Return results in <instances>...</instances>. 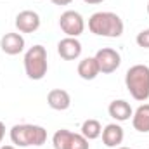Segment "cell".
Wrapping results in <instances>:
<instances>
[{"instance_id":"6da1fadb","label":"cell","mask_w":149,"mask_h":149,"mask_svg":"<svg viewBox=\"0 0 149 149\" xmlns=\"http://www.w3.org/2000/svg\"><path fill=\"white\" fill-rule=\"evenodd\" d=\"M88 30H90V33H94L97 37L120 38L123 35L125 24L118 14L109 12V10H99L88 17Z\"/></svg>"},{"instance_id":"7a4b0ae2","label":"cell","mask_w":149,"mask_h":149,"mask_svg":"<svg viewBox=\"0 0 149 149\" xmlns=\"http://www.w3.org/2000/svg\"><path fill=\"white\" fill-rule=\"evenodd\" d=\"M9 135L12 144L17 148H40L47 142V130L40 125H31V123L14 125Z\"/></svg>"},{"instance_id":"3957f363","label":"cell","mask_w":149,"mask_h":149,"mask_svg":"<svg viewBox=\"0 0 149 149\" xmlns=\"http://www.w3.org/2000/svg\"><path fill=\"white\" fill-rule=\"evenodd\" d=\"M125 85L130 95L144 102L149 99V66L146 64H134L125 73Z\"/></svg>"},{"instance_id":"277c9868","label":"cell","mask_w":149,"mask_h":149,"mask_svg":"<svg viewBox=\"0 0 149 149\" xmlns=\"http://www.w3.org/2000/svg\"><path fill=\"white\" fill-rule=\"evenodd\" d=\"M49 70L47 63V50L43 45H33L24 54V71L30 80H42Z\"/></svg>"},{"instance_id":"5b68a950","label":"cell","mask_w":149,"mask_h":149,"mask_svg":"<svg viewBox=\"0 0 149 149\" xmlns=\"http://www.w3.org/2000/svg\"><path fill=\"white\" fill-rule=\"evenodd\" d=\"M59 26L66 37L78 38L85 30V19L78 10H64L59 17Z\"/></svg>"},{"instance_id":"8992f818","label":"cell","mask_w":149,"mask_h":149,"mask_svg":"<svg viewBox=\"0 0 149 149\" xmlns=\"http://www.w3.org/2000/svg\"><path fill=\"white\" fill-rule=\"evenodd\" d=\"M97 64H99V71L104 74L114 73L120 64H121V56L118 50H114L111 47H104V49H99L97 54L94 56Z\"/></svg>"},{"instance_id":"52a82bcc","label":"cell","mask_w":149,"mask_h":149,"mask_svg":"<svg viewBox=\"0 0 149 149\" xmlns=\"http://www.w3.org/2000/svg\"><path fill=\"white\" fill-rule=\"evenodd\" d=\"M14 24H16V28H17L19 33H35L40 28V24H42V19H40L38 12L26 9V10H21L16 16Z\"/></svg>"},{"instance_id":"ba28073f","label":"cell","mask_w":149,"mask_h":149,"mask_svg":"<svg viewBox=\"0 0 149 149\" xmlns=\"http://www.w3.org/2000/svg\"><path fill=\"white\" fill-rule=\"evenodd\" d=\"M81 43L80 40L74 37H64L63 40H59L57 43V54L64 59V61H74L81 56Z\"/></svg>"},{"instance_id":"9c48e42d","label":"cell","mask_w":149,"mask_h":149,"mask_svg":"<svg viewBox=\"0 0 149 149\" xmlns=\"http://www.w3.org/2000/svg\"><path fill=\"white\" fill-rule=\"evenodd\" d=\"M24 37L21 33H5L0 38V49L7 56H17L24 50Z\"/></svg>"},{"instance_id":"30bf717a","label":"cell","mask_w":149,"mask_h":149,"mask_svg":"<svg viewBox=\"0 0 149 149\" xmlns=\"http://www.w3.org/2000/svg\"><path fill=\"white\" fill-rule=\"evenodd\" d=\"M47 104L54 111H66L71 106V95L64 88H52L47 94Z\"/></svg>"},{"instance_id":"8fae6325","label":"cell","mask_w":149,"mask_h":149,"mask_svg":"<svg viewBox=\"0 0 149 149\" xmlns=\"http://www.w3.org/2000/svg\"><path fill=\"white\" fill-rule=\"evenodd\" d=\"M102 142H104V146H108V148H118L121 142H123V139H125V132H123V127L120 125V123H109V125H106L104 128H102Z\"/></svg>"},{"instance_id":"7c38bea8","label":"cell","mask_w":149,"mask_h":149,"mask_svg":"<svg viewBox=\"0 0 149 149\" xmlns=\"http://www.w3.org/2000/svg\"><path fill=\"white\" fill-rule=\"evenodd\" d=\"M108 113H109V116L113 120L121 123V121H128L132 118L134 109H132L130 102H127L125 99H116V101H113L111 104L108 106Z\"/></svg>"},{"instance_id":"4fadbf2b","label":"cell","mask_w":149,"mask_h":149,"mask_svg":"<svg viewBox=\"0 0 149 149\" xmlns=\"http://www.w3.org/2000/svg\"><path fill=\"white\" fill-rule=\"evenodd\" d=\"M76 71H78V74H80L81 80H87V81L95 80V78L99 76V73H101L95 57H85V59H81V61L78 63Z\"/></svg>"},{"instance_id":"5bb4252c","label":"cell","mask_w":149,"mask_h":149,"mask_svg":"<svg viewBox=\"0 0 149 149\" xmlns=\"http://www.w3.org/2000/svg\"><path fill=\"white\" fill-rule=\"evenodd\" d=\"M132 125L137 132L148 134L149 132V104H141L132 114Z\"/></svg>"},{"instance_id":"9a60e30c","label":"cell","mask_w":149,"mask_h":149,"mask_svg":"<svg viewBox=\"0 0 149 149\" xmlns=\"http://www.w3.org/2000/svg\"><path fill=\"white\" fill-rule=\"evenodd\" d=\"M87 141H94V139H99L101 134H102V125L99 123V120H94V118H88L81 123V132H80Z\"/></svg>"},{"instance_id":"2e32d148","label":"cell","mask_w":149,"mask_h":149,"mask_svg":"<svg viewBox=\"0 0 149 149\" xmlns=\"http://www.w3.org/2000/svg\"><path fill=\"white\" fill-rule=\"evenodd\" d=\"M71 135H73L71 130H66V128L57 130L52 135V146H54V149H68L70 148V142H71Z\"/></svg>"},{"instance_id":"e0dca14e","label":"cell","mask_w":149,"mask_h":149,"mask_svg":"<svg viewBox=\"0 0 149 149\" xmlns=\"http://www.w3.org/2000/svg\"><path fill=\"white\" fill-rule=\"evenodd\" d=\"M68 149H90L88 141L81 135V134H74L71 135V142H70V148Z\"/></svg>"},{"instance_id":"ac0fdd59","label":"cell","mask_w":149,"mask_h":149,"mask_svg":"<svg viewBox=\"0 0 149 149\" xmlns=\"http://www.w3.org/2000/svg\"><path fill=\"white\" fill-rule=\"evenodd\" d=\"M135 42H137L139 47H142V49H149V28L142 30L141 33H137Z\"/></svg>"},{"instance_id":"d6986e66","label":"cell","mask_w":149,"mask_h":149,"mask_svg":"<svg viewBox=\"0 0 149 149\" xmlns=\"http://www.w3.org/2000/svg\"><path fill=\"white\" fill-rule=\"evenodd\" d=\"M54 5H70L73 0H50Z\"/></svg>"},{"instance_id":"ffe728a7","label":"cell","mask_w":149,"mask_h":149,"mask_svg":"<svg viewBox=\"0 0 149 149\" xmlns=\"http://www.w3.org/2000/svg\"><path fill=\"white\" fill-rule=\"evenodd\" d=\"M3 137H5V125H3V121H0V144L3 141Z\"/></svg>"},{"instance_id":"44dd1931","label":"cell","mask_w":149,"mask_h":149,"mask_svg":"<svg viewBox=\"0 0 149 149\" xmlns=\"http://www.w3.org/2000/svg\"><path fill=\"white\" fill-rule=\"evenodd\" d=\"M85 3H88V5H95V3H102L104 0H83Z\"/></svg>"},{"instance_id":"7402d4cb","label":"cell","mask_w":149,"mask_h":149,"mask_svg":"<svg viewBox=\"0 0 149 149\" xmlns=\"http://www.w3.org/2000/svg\"><path fill=\"white\" fill-rule=\"evenodd\" d=\"M0 149H16V146H2Z\"/></svg>"},{"instance_id":"603a6c76","label":"cell","mask_w":149,"mask_h":149,"mask_svg":"<svg viewBox=\"0 0 149 149\" xmlns=\"http://www.w3.org/2000/svg\"><path fill=\"white\" fill-rule=\"evenodd\" d=\"M114 149H132V148H123V146H118V148H114Z\"/></svg>"},{"instance_id":"cb8c5ba5","label":"cell","mask_w":149,"mask_h":149,"mask_svg":"<svg viewBox=\"0 0 149 149\" xmlns=\"http://www.w3.org/2000/svg\"><path fill=\"white\" fill-rule=\"evenodd\" d=\"M148 14H149V2H148Z\"/></svg>"},{"instance_id":"d4e9b609","label":"cell","mask_w":149,"mask_h":149,"mask_svg":"<svg viewBox=\"0 0 149 149\" xmlns=\"http://www.w3.org/2000/svg\"><path fill=\"white\" fill-rule=\"evenodd\" d=\"M33 149H40V148H33Z\"/></svg>"}]
</instances>
